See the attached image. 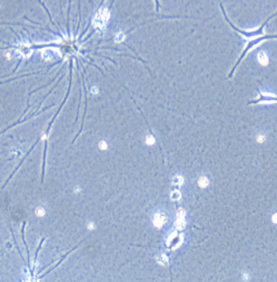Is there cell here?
Returning <instances> with one entry per match:
<instances>
[{
    "label": "cell",
    "mask_w": 277,
    "mask_h": 282,
    "mask_svg": "<svg viewBox=\"0 0 277 282\" xmlns=\"http://www.w3.org/2000/svg\"><path fill=\"white\" fill-rule=\"evenodd\" d=\"M258 61H259V63L262 65H267L268 64V55L266 54L265 51H260L259 53H258Z\"/></svg>",
    "instance_id": "cell-2"
},
{
    "label": "cell",
    "mask_w": 277,
    "mask_h": 282,
    "mask_svg": "<svg viewBox=\"0 0 277 282\" xmlns=\"http://www.w3.org/2000/svg\"><path fill=\"white\" fill-rule=\"evenodd\" d=\"M125 38H126V36L122 32L116 33V35H115V40H116V43H121V41H124Z\"/></svg>",
    "instance_id": "cell-3"
},
{
    "label": "cell",
    "mask_w": 277,
    "mask_h": 282,
    "mask_svg": "<svg viewBox=\"0 0 277 282\" xmlns=\"http://www.w3.org/2000/svg\"><path fill=\"white\" fill-rule=\"evenodd\" d=\"M208 184V180H207V178H201V180H200V186L201 187H205V186H207Z\"/></svg>",
    "instance_id": "cell-8"
},
{
    "label": "cell",
    "mask_w": 277,
    "mask_h": 282,
    "mask_svg": "<svg viewBox=\"0 0 277 282\" xmlns=\"http://www.w3.org/2000/svg\"><path fill=\"white\" fill-rule=\"evenodd\" d=\"M155 141H156V139H155V137H154L153 135H147L146 136V139H145L146 144H148V146H153V144L155 143Z\"/></svg>",
    "instance_id": "cell-4"
},
{
    "label": "cell",
    "mask_w": 277,
    "mask_h": 282,
    "mask_svg": "<svg viewBox=\"0 0 277 282\" xmlns=\"http://www.w3.org/2000/svg\"><path fill=\"white\" fill-rule=\"evenodd\" d=\"M109 17H110V13H109L108 9L105 8V7H102V8L99 9L97 14L93 17L92 20L93 25H94L95 28H98L100 31H103V29H105V27H106L107 22L109 21Z\"/></svg>",
    "instance_id": "cell-1"
},
{
    "label": "cell",
    "mask_w": 277,
    "mask_h": 282,
    "mask_svg": "<svg viewBox=\"0 0 277 282\" xmlns=\"http://www.w3.org/2000/svg\"><path fill=\"white\" fill-rule=\"evenodd\" d=\"M265 140H266L265 134H262V132H260L259 135L257 136V141H258V142H260V143H263V142H264Z\"/></svg>",
    "instance_id": "cell-5"
},
{
    "label": "cell",
    "mask_w": 277,
    "mask_h": 282,
    "mask_svg": "<svg viewBox=\"0 0 277 282\" xmlns=\"http://www.w3.org/2000/svg\"><path fill=\"white\" fill-rule=\"evenodd\" d=\"M91 92H92L93 94H97V93L99 92V89L97 88V87H92V88H91Z\"/></svg>",
    "instance_id": "cell-9"
},
{
    "label": "cell",
    "mask_w": 277,
    "mask_h": 282,
    "mask_svg": "<svg viewBox=\"0 0 277 282\" xmlns=\"http://www.w3.org/2000/svg\"><path fill=\"white\" fill-rule=\"evenodd\" d=\"M271 219H272V222H273V223L277 225V213H273V214H272Z\"/></svg>",
    "instance_id": "cell-7"
},
{
    "label": "cell",
    "mask_w": 277,
    "mask_h": 282,
    "mask_svg": "<svg viewBox=\"0 0 277 282\" xmlns=\"http://www.w3.org/2000/svg\"><path fill=\"white\" fill-rule=\"evenodd\" d=\"M99 146H100V149L101 150H105L106 148H107V142L105 140H102L99 142Z\"/></svg>",
    "instance_id": "cell-6"
}]
</instances>
